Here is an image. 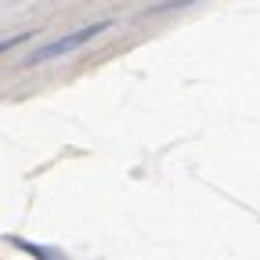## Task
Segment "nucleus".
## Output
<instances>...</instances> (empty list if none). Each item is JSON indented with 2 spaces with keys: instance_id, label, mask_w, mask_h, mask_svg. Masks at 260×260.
Wrapping results in <instances>:
<instances>
[{
  "instance_id": "1",
  "label": "nucleus",
  "mask_w": 260,
  "mask_h": 260,
  "mask_svg": "<svg viewBox=\"0 0 260 260\" xmlns=\"http://www.w3.org/2000/svg\"><path fill=\"white\" fill-rule=\"evenodd\" d=\"M105 29H112L109 18H105V22H94V25H83V29L69 32V37H61V40H54V44H47V47H40V51H32L29 58H22V69H29V65H44V61H51V58H58V54H69V51H76L80 44L94 40L98 32H105Z\"/></svg>"
},
{
  "instance_id": "3",
  "label": "nucleus",
  "mask_w": 260,
  "mask_h": 260,
  "mask_svg": "<svg viewBox=\"0 0 260 260\" xmlns=\"http://www.w3.org/2000/svg\"><path fill=\"white\" fill-rule=\"evenodd\" d=\"M188 4H195V0H167V4H159V8H148L145 15L152 18V15H162V11H177V8H188Z\"/></svg>"
},
{
  "instance_id": "2",
  "label": "nucleus",
  "mask_w": 260,
  "mask_h": 260,
  "mask_svg": "<svg viewBox=\"0 0 260 260\" xmlns=\"http://www.w3.org/2000/svg\"><path fill=\"white\" fill-rule=\"evenodd\" d=\"M32 37H37V29H25V32H18V37L0 40V54H4V51H11V47H18V44H25V40H32Z\"/></svg>"
}]
</instances>
